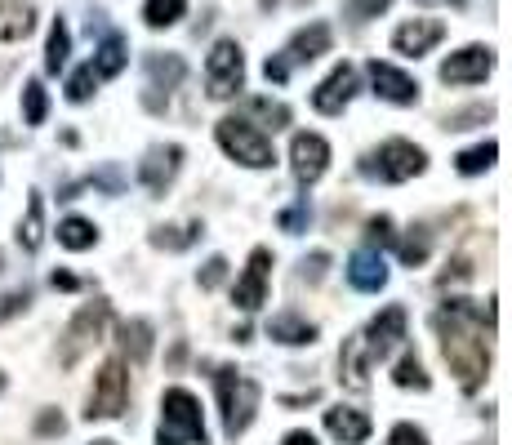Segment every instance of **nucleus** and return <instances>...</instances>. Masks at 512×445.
Returning <instances> with one entry per match:
<instances>
[{
	"instance_id": "nucleus-1",
	"label": "nucleus",
	"mask_w": 512,
	"mask_h": 445,
	"mask_svg": "<svg viewBox=\"0 0 512 445\" xmlns=\"http://www.w3.org/2000/svg\"><path fill=\"white\" fill-rule=\"evenodd\" d=\"M441 334V352H446V365L450 374H459L464 392H477L481 379L490 370V343H486V330L495 325V308L481 312L472 299H446L432 316Z\"/></svg>"
},
{
	"instance_id": "nucleus-2",
	"label": "nucleus",
	"mask_w": 512,
	"mask_h": 445,
	"mask_svg": "<svg viewBox=\"0 0 512 445\" xmlns=\"http://www.w3.org/2000/svg\"><path fill=\"white\" fill-rule=\"evenodd\" d=\"M214 388H219V410H223V432L236 441L245 428L254 423V410H259V383L250 379V374L232 370V365H223L219 374H214Z\"/></svg>"
},
{
	"instance_id": "nucleus-3",
	"label": "nucleus",
	"mask_w": 512,
	"mask_h": 445,
	"mask_svg": "<svg viewBox=\"0 0 512 445\" xmlns=\"http://www.w3.org/2000/svg\"><path fill=\"white\" fill-rule=\"evenodd\" d=\"M156 445H205V419H201V401L187 388H170L161 401V432Z\"/></svg>"
},
{
	"instance_id": "nucleus-4",
	"label": "nucleus",
	"mask_w": 512,
	"mask_h": 445,
	"mask_svg": "<svg viewBox=\"0 0 512 445\" xmlns=\"http://www.w3.org/2000/svg\"><path fill=\"white\" fill-rule=\"evenodd\" d=\"M219 147L232 156V161L250 165V170H268V165L277 161L272 138L263 134L250 116H223V121H219Z\"/></svg>"
},
{
	"instance_id": "nucleus-5",
	"label": "nucleus",
	"mask_w": 512,
	"mask_h": 445,
	"mask_svg": "<svg viewBox=\"0 0 512 445\" xmlns=\"http://www.w3.org/2000/svg\"><path fill=\"white\" fill-rule=\"evenodd\" d=\"M423 170H428V156H423V147L406 143V138H388L370 161H361V174L379 178V183H406V178H415Z\"/></svg>"
},
{
	"instance_id": "nucleus-6",
	"label": "nucleus",
	"mask_w": 512,
	"mask_h": 445,
	"mask_svg": "<svg viewBox=\"0 0 512 445\" xmlns=\"http://www.w3.org/2000/svg\"><path fill=\"white\" fill-rule=\"evenodd\" d=\"M205 85H210V98H232L245 85V54L236 41H214L205 58Z\"/></svg>"
},
{
	"instance_id": "nucleus-7",
	"label": "nucleus",
	"mask_w": 512,
	"mask_h": 445,
	"mask_svg": "<svg viewBox=\"0 0 512 445\" xmlns=\"http://www.w3.org/2000/svg\"><path fill=\"white\" fill-rule=\"evenodd\" d=\"M125 401H130V374H125V361L116 356V361H107L103 370H98L94 379V397H90V419H116V414L125 410Z\"/></svg>"
},
{
	"instance_id": "nucleus-8",
	"label": "nucleus",
	"mask_w": 512,
	"mask_h": 445,
	"mask_svg": "<svg viewBox=\"0 0 512 445\" xmlns=\"http://www.w3.org/2000/svg\"><path fill=\"white\" fill-rule=\"evenodd\" d=\"M103 325H107V303H85V308L72 316V325H67V339H63V352H58V361L76 365V356L103 339Z\"/></svg>"
},
{
	"instance_id": "nucleus-9",
	"label": "nucleus",
	"mask_w": 512,
	"mask_h": 445,
	"mask_svg": "<svg viewBox=\"0 0 512 445\" xmlns=\"http://www.w3.org/2000/svg\"><path fill=\"white\" fill-rule=\"evenodd\" d=\"M357 89H361L357 67H352V63H339V67H334V72L326 76V81L317 85V94H312V107H317L321 116H339L343 107L357 98Z\"/></svg>"
},
{
	"instance_id": "nucleus-10",
	"label": "nucleus",
	"mask_w": 512,
	"mask_h": 445,
	"mask_svg": "<svg viewBox=\"0 0 512 445\" xmlns=\"http://www.w3.org/2000/svg\"><path fill=\"white\" fill-rule=\"evenodd\" d=\"M490 72H495V49H486V45H468L441 63V81L446 85H477Z\"/></svg>"
},
{
	"instance_id": "nucleus-11",
	"label": "nucleus",
	"mask_w": 512,
	"mask_h": 445,
	"mask_svg": "<svg viewBox=\"0 0 512 445\" xmlns=\"http://www.w3.org/2000/svg\"><path fill=\"white\" fill-rule=\"evenodd\" d=\"M268 272H272V250H254L250 254V263H245V276L236 281V290H232V303L241 312H254V308H263L268 303Z\"/></svg>"
},
{
	"instance_id": "nucleus-12",
	"label": "nucleus",
	"mask_w": 512,
	"mask_h": 445,
	"mask_svg": "<svg viewBox=\"0 0 512 445\" xmlns=\"http://www.w3.org/2000/svg\"><path fill=\"white\" fill-rule=\"evenodd\" d=\"M290 165H294V178L303 187H312L330 165V143L321 134H294L290 143Z\"/></svg>"
},
{
	"instance_id": "nucleus-13",
	"label": "nucleus",
	"mask_w": 512,
	"mask_h": 445,
	"mask_svg": "<svg viewBox=\"0 0 512 445\" xmlns=\"http://www.w3.org/2000/svg\"><path fill=\"white\" fill-rule=\"evenodd\" d=\"M401 339H406V308H401V303H388V308L370 321V334H366L370 361L392 356V348H401Z\"/></svg>"
},
{
	"instance_id": "nucleus-14",
	"label": "nucleus",
	"mask_w": 512,
	"mask_h": 445,
	"mask_svg": "<svg viewBox=\"0 0 512 445\" xmlns=\"http://www.w3.org/2000/svg\"><path fill=\"white\" fill-rule=\"evenodd\" d=\"M370 85H374V94L388 98V103H397V107L419 103V81L415 76H406L401 67H392V63H379V58L370 63Z\"/></svg>"
},
{
	"instance_id": "nucleus-15",
	"label": "nucleus",
	"mask_w": 512,
	"mask_h": 445,
	"mask_svg": "<svg viewBox=\"0 0 512 445\" xmlns=\"http://www.w3.org/2000/svg\"><path fill=\"white\" fill-rule=\"evenodd\" d=\"M441 36H446V23H437V18H410V23H401L392 32V49L406 58H423L432 45H441Z\"/></svg>"
},
{
	"instance_id": "nucleus-16",
	"label": "nucleus",
	"mask_w": 512,
	"mask_h": 445,
	"mask_svg": "<svg viewBox=\"0 0 512 445\" xmlns=\"http://www.w3.org/2000/svg\"><path fill=\"white\" fill-rule=\"evenodd\" d=\"M179 165H183V147L179 143H170V147H152L147 152V161L139 165V178H143V187L152 196H161L165 187L174 183V174H179Z\"/></svg>"
},
{
	"instance_id": "nucleus-17",
	"label": "nucleus",
	"mask_w": 512,
	"mask_h": 445,
	"mask_svg": "<svg viewBox=\"0 0 512 445\" xmlns=\"http://www.w3.org/2000/svg\"><path fill=\"white\" fill-rule=\"evenodd\" d=\"M370 348H366V334H352V339H343V352H339V379L343 388L352 392H366L370 388Z\"/></svg>"
},
{
	"instance_id": "nucleus-18",
	"label": "nucleus",
	"mask_w": 512,
	"mask_h": 445,
	"mask_svg": "<svg viewBox=\"0 0 512 445\" xmlns=\"http://www.w3.org/2000/svg\"><path fill=\"white\" fill-rule=\"evenodd\" d=\"M348 281L357 285L361 294H379L388 285V263H383L379 250H357L348 259Z\"/></svg>"
},
{
	"instance_id": "nucleus-19",
	"label": "nucleus",
	"mask_w": 512,
	"mask_h": 445,
	"mask_svg": "<svg viewBox=\"0 0 512 445\" xmlns=\"http://www.w3.org/2000/svg\"><path fill=\"white\" fill-rule=\"evenodd\" d=\"M268 334L277 343H285V348H308V343H317V325L299 312H277L268 321Z\"/></svg>"
},
{
	"instance_id": "nucleus-20",
	"label": "nucleus",
	"mask_w": 512,
	"mask_h": 445,
	"mask_svg": "<svg viewBox=\"0 0 512 445\" xmlns=\"http://www.w3.org/2000/svg\"><path fill=\"white\" fill-rule=\"evenodd\" d=\"M326 428L334 441L343 445H361L370 437V414L366 410H348V405H339V410H326Z\"/></svg>"
},
{
	"instance_id": "nucleus-21",
	"label": "nucleus",
	"mask_w": 512,
	"mask_h": 445,
	"mask_svg": "<svg viewBox=\"0 0 512 445\" xmlns=\"http://www.w3.org/2000/svg\"><path fill=\"white\" fill-rule=\"evenodd\" d=\"M330 45H334L330 23H312V27H303V32H294V41H290V58H294V63H312V58L330 54Z\"/></svg>"
},
{
	"instance_id": "nucleus-22",
	"label": "nucleus",
	"mask_w": 512,
	"mask_h": 445,
	"mask_svg": "<svg viewBox=\"0 0 512 445\" xmlns=\"http://www.w3.org/2000/svg\"><path fill=\"white\" fill-rule=\"evenodd\" d=\"M125 63H130V58H125V36L121 32H107L103 36V45H98V54H94V76L98 81H112V76H121L125 72Z\"/></svg>"
},
{
	"instance_id": "nucleus-23",
	"label": "nucleus",
	"mask_w": 512,
	"mask_h": 445,
	"mask_svg": "<svg viewBox=\"0 0 512 445\" xmlns=\"http://www.w3.org/2000/svg\"><path fill=\"white\" fill-rule=\"evenodd\" d=\"M187 76V63L179 54H147V81H152V89H179Z\"/></svg>"
},
{
	"instance_id": "nucleus-24",
	"label": "nucleus",
	"mask_w": 512,
	"mask_h": 445,
	"mask_svg": "<svg viewBox=\"0 0 512 445\" xmlns=\"http://www.w3.org/2000/svg\"><path fill=\"white\" fill-rule=\"evenodd\" d=\"M67 54H72V32H67L63 18H54V27H49V45H45V72L58 76L67 67Z\"/></svg>"
},
{
	"instance_id": "nucleus-25",
	"label": "nucleus",
	"mask_w": 512,
	"mask_h": 445,
	"mask_svg": "<svg viewBox=\"0 0 512 445\" xmlns=\"http://www.w3.org/2000/svg\"><path fill=\"white\" fill-rule=\"evenodd\" d=\"M121 348L130 356L134 365H143L147 356H152V325L147 321H125L121 325Z\"/></svg>"
},
{
	"instance_id": "nucleus-26",
	"label": "nucleus",
	"mask_w": 512,
	"mask_h": 445,
	"mask_svg": "<svg viewBox=\"0 0 512 445\" xmlns=\"http://www.w3.org/2000/svg\"><path fill=\"white\" fill-rule=\"evenodd\" d=\"M32 27V5H0V41H23Z\"/></svg>"
},
{
	"instance_id": "nucleus-27",
	"label": "nucleus",
	"mask_w": 512,
	"mask_h": 445,
	"mask_svg": "<svg viewBox=\"0 0 512 445\" xmlns=\"http://www.w3.org/2000/svg\"><path fill=\"white\" fill-rule=\"evenodd\" d=\"M187 14V0H143V23L147 27H174Z\"/></svg>"
},
{
	"instance_id": "nucleus-28",
	"label": "nucleus",
	"mask_w": 512,
	"mask_h": 445,
	"mask_svg": "<svg viewBox=\"0 0 512 445\" xmlns=\"http://www.w3.org/2000/svg\"><path fill=\"white\" fill-rule=\"evenodd\" d=\"M495 156H499V147L486 138V143H477V147H468V152L455 156V170L468 174V178H472V174H486L490 165H495Z\"/></svg>"
},
{
	"instance_id": "nucleus-29",
	"label": "nucleus",
	"mask_w": 512,
	"mask_h": 445,
	"mask_svg": "<svg viewBox=\"0 0 512 445\" xmlns=\"http://www.w3.org/2000/svg\"><path fill=\"white\" fill-rule=\"evenodd\" d=\"M98 241L94 223L90 219H63L58 223V245H67V250H90Z\"/></svg>"
},
{
	"instance_id": "nucleus-30",
	"label": "nucleus",
	"mask_w": 512,
	"mask_h": 445,
	"mask_svg": "<svg viewBox=\"0 0 512 445\" xmlns=\"http://www.w3.org/2000/svg\"><path fill=\"white\" fill-rule=\"evenodd\" d=\"M397 250H401V263L406 267H423L428 263V254H432V232L428 227H410V236L397 245Z\"/></svg>"
},
{
	"instance_id": "nucleus-31",
	"label": "nucleus",
	"mask_w": 512,
	"mask_h": 445,
	"mask_svg": "<svg viewBox=\"0 0 512 445\" xmlns=\"http://www.w3.org/2000/svg\"><path fill=\"white\" fill-rule=\"evenodd\" d=\"M23 116H27V125H45V116H49V94H45L41 81H27V85H23Z\"/></svg>"
},
{
	"instance_id": "nucleus-32",
	"label": "nucleus",
	"mask_w": 512,
	"mask_h": 445,
	"mask_svg": "<svg viewBox=\"0 0 512 445\" xmlns=\"http://www.w3.org/2000/svg\"><path fill=\"white\" fill-rule=\"evenodd\" d=\"M201 236V223H187V227H161L152 232V245L156 250H187V245Z\"/></svg>"
},
{
	"instance_id": "nucleus-33",
	"label": "nucleus",
	"mask_w": 512,
	"mask_h": 445,
	"mask_svg": "<svg viewBox=\"0 0 512 445\" xmlns=\"http://www.w3.org/2000/svg\"><path fill=\"white\" fill-rule=\"evenodd\" d=\"M45 201L41 196H32L27 201V219H23V232H18V241H23V250H36L41 245V232H45Z\"/></svg>"
},
{
	"instance_id": "nucleus-34",
	"label": "nucleus",
	"mask_w": 512,
	"mask_h": 445,
	"mask_svg": "<svg viewBox=\"0 0 512 445\" xmlns=\"http://www.w3.org/2000/svg\"><path fill=\"white\" fill-rule=\"evenodd\" d=\"M397 388H415V392H428L432 388V379L423 374V365H419V356H401V365H397Z\"/></svg>"
},
{
	"instance_id": "nucleus-35",
	"label": "nucleus",
	"mask_w": 512,
	"mask_h": 445,
	"mask_svg": "<svg viewBox=\"0 0 512 445\" xmlns=\"http://www.w3.org/2000/svg\"><path fill=\"white\" fill-rule=\"evenodd\" d=\"M250 112L263 116L272 130H285V125H290V107H285V103H272V98H250Z\"/></svg>"
},
{
	"instance_id": "nucleus-36",
	"label": "nucleus",
	"mask_w": 512,
	"mask_h": 445,
	"mask_svg": "<svg viewBox=\"0 0 512 445\" xmlns=\"http://www.w3.org/2000/svg\"><path fill=\"white\" fill-rule=\"evenodd\" d=\"M94 85H98L94 67H81V72H72V76H67V98H72V103H90Z\"/></svg>"
},
{
	"instance_id": "nucleus-37",
	"label": "nucleus",
	"mask_w": 512,
	"mask_h": 445,
	"mask_svg": "<svg viewBox=\"0 0 512 445\" xmlns=\"http://www.w3.org/2000/svg\"><path fill=\"white\" fill-rule=\"evenodd\" d=\"M308 219H312V210H308V201H299V205H290V210H281V232H290V236H299L303 227H308Z\"/></svg>"
},
{
	"instance_id": "nucleus-38",
	"label": "nucleus",
	"mask_w": 512,
	"mask_h": 445,
	"mask_svg": "<svg viewBox=\"0 0 512 445\" xmlns=\"http://www.w3.org/2000/svg\"><path fill=\"white\" fill-rule=\"evenodd\" d=\"M388 5L392 0H348V18L352 23H370V18H379Z\"/></svg>"
},
{
	"instance_id": "nucleus-39",
	"label": "nucleus",
	"mask_w": 512,
	"mask_h": 445,
	"mask_svg": "<svg viewBox=\"0 0 512 445\" xmlns=\"http://www.w3.org/2000/svg\"><path fill=\"white\" fill-rule=\"evenodd\" d=\"M477 121H490V107H468V112H450L446 130H472Z\"/></svg>"
},
{
	"instance_id": "nucleus-40",
	"label": "nucleus",
	"mask_w": 512,
	"mask_h": 445,
	"mask_svg": "<svg viewBox=\"0 0 512 445\" xmlns=\"http://www.w3.org/2000/svg\"><path fill=\"white\" fill-rule=\"evenodd\" d=\"M326 267H330V254L326 250H317V254H308V259H303V281H308V285H317L321 281V276H326Z\"/></svg>"
},
{
	"instance_id": "nucleus-41",
	"label": "nucleus",
	"mask_w": 512,
	"mask_h": 445,
	"mask_svg": "<svg viewBox=\"0 0 512 445\" xmlns=\"http://www.w3.org/2000/svg\"><path fill=\"white\" fill-rule=\"evenodd\" d=\"M223 276H228V259H219V254H214V259L205 263V272H201V290H214Z\"/></svg>"
},
{
	"instance_id": "nucleus-42",
	"label": "nucleus",
	"mask_w": 512,
	"mask_h": 445,
	"mask_svg": "<svg viewBox=\"0 0 512 445\" xmlns=\"http://www.w3.org/2000/svg\"><path fill=\"white\" fill-rule=\"evenodd\" d=\"M392 445H428V437H423V428H415V423H397L392 428Z\"/></svg>"
},
{
	"instance_id": "nucleus-43",
	"label": "nucleus",
	"mask_w": 512,
	"mask_h": 445,
	"mask_svg": "<svg viewBox=\"0 0 512 445\" xmlns=\"http://www.w3.org/2000/svg\"><path fill=\"white\" fill-rule=\"evenodd\" d=\"M27 299H32V294L27 290H14V294H0V321H5V316H18L27 308Z\"/></svg>"
},
{
	"instance_id": "nucleus-44",
	"label": "nucleus",
	"mask_w": 512,
	"mask_h": 445,
	"mask_svg": "<svg viewBox=\"0 0 512 445\" xmlns=\"http://www.w3.org/2000/svg\"><path fill=\"white\" fill-rule=\"evenodd\" d=\"M392 236H397V232H392V219H388V214L370 219V241H374V245H392Z\"/></svg>"
},
{
	"instance_id": "nucleus-45",
	"label": "nucleus",
	"mask_w": 512,
	"mask_h": 445,
	"mask_svg": "<svg viewBox=\"0 0 512 445\" xmlns=\"http://www.w3.org/2000/svg\"><path fill=\"white\" fill-rule=\"evenodd\" d=\"M468 276H472V263H468V259H455V263L446 267V272H441V285H450V281H468Z\"/></svg>"
},
{
	"instance_id": "nucleus-46",
	"label": "nucleus",
	"mask_w": 512,
	"mask_h": 445,
	"mask_svg": "<svg viewBox=\"0 0 512 445\" xmlns=\"http://www.w3.org/2000/svg\"><path fill=\"white\" fill-rule=\"evenodd\" d=\"M263 76H268V81H285V76H290V58H268V63H263Z\"/></svg>"
},
{
	"instance_id": "nucleus-47",
	"label": "nucleus",
	"mask_w": 512,
	"mask_h": 445,
	"mask_svg": "<svg viewBox=\"0 0 512 445\" xmlns=\"http://www.w3.org/2000/svg\"><path fill=\"white\" fill-rule=\"evenodd\" d=\"M36 432H49V437H54V432H63V414H41V423H36Z\"/></svg>"
},
{
	"instance_id": "nucleus-48",
	"label": "nucleus",
	"mask_w": 512,
	"mask_h": 445,
	"mask_svg": "<svg viewBox=\"0 0 512 445\" xmlns=\"http://www.w3.org/2000/svg\"><path fill=\"white\" fill-rule=\"evenodd\" d=\"M285 445H317V437H312V432H290Z\"/></svg>"
},
{
	"instance_id": "nucleus-49",
	"label": "nucleus",
	"mask_w": 512,
	"mask_h": 445,
	"mask_svg": "<svg viewBox=\"0 0 512 445\" xmlns=\"http://www.w3.org/2000/svg\"><path fill=\"white\" fill-rule=\"evenodd\" d=\"M54 285H58V290H76V276H67V272H54Z\"/></svg>"
},
{
	"instance_id": "nucleus-50",
	"label": "nucleus",
	"mask_w": 512,
	"mask_h": 445,
	"mask_svg": "<svg viewBox=\"0 0 512 445\" xmlns=\"http://www.w3.org/2000/svg\"><path fill=\"white\" fill-rule=\"evenodd\" d=\"M450 5H459V9H464V5H468V0H450Z\"/></svg>"
},
{
	"instance_id": "nucleus-51",
	"label": "nucleus",
	"mask_w": 512,
	"mask_h": 445,
	"mask_svg": "<svg viewBox=\"0 0 512 445\" xmlns=\"http://www.w3.org/2000/svg\"><path fill=\"white\" fill-rule=\"evenodd\" d=\"M0 392H5V374H0Z\"/></svg>"
},
{
	"instance_id": "nucleus-52",
	"label": "nucleus",
	"mask_w": 512,
	"mask_h": 445,
	"mask_svg": "<svg viewBox=\"0 0 512 445\" xmlns=\"http://www.w3.org/2000/svg\"><path fill=\"white\" fill-rule=\"evenodd\" d=\"M94 445H112V441H94Z\"/></svg>"
},
{
	"instance_id": "nucleus-53",
	"label": "nucleus",
	"mask_w": 512,
	"mask_h": 445,
	"mask_svg": "<svg viewBox=\"0 0 512 445\" xmlns=\"http://www.w3.org/2000/svg\"><path fill=\"white\" fill-rule=\"evenodd\" d=\"M0 267H5V259H0Z\"/></svg>"
}]
</instances>
